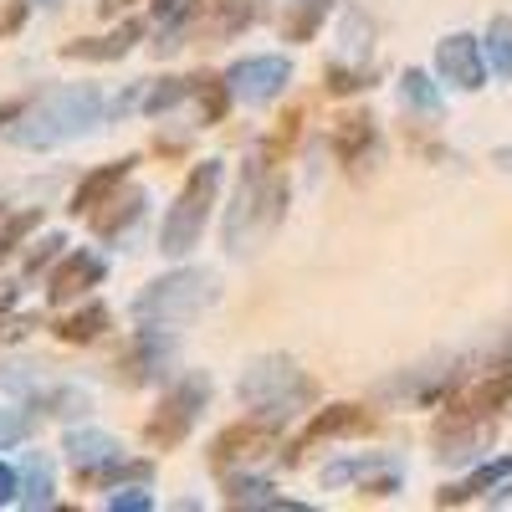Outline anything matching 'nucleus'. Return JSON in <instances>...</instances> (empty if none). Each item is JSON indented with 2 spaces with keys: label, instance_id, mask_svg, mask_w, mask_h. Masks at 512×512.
Returning a JSON list of instances; mask_svg holds the SVG:
<instances>
[{
  "label": "nucleus",
  "instance_id": "nucleus-12",
  "mask_svg": "<svg viewBox=\"0 0 512 512\" xmlns=\"http://www.w3.org/2000/svg\"><path fill=\"white\" fill-rule=\"evenodd\" d=\"M226 82H231V93L236 103H251V108H267L287 93V82H292V62L282 52H267V57H241L226 67Z\"/></svg>",
  "mask_w": 512,
  "mask_h": 512
},
{
  "label": "nucleus",
  "instance_id": "nucleus-25",
  "mask_svg": "<svg viewBox=\"0 0 512 512\" xmlns=\"http://www.w3.org/2000/svg\"><path fill=\"white\" fill-rule=\"evenodd\" d=\"M108 323H113V313H108L103 303H82V308L62 313V318L52 323V333H57V344H93V338L108 333Z\"/></svg>",
  "mask_w": 512,
  "mask_h": 512
},
{
  "label": "nucleus",
  "instance_id": "nucleus-14",
  "mask_svg": "<svg viewBox=\"0 0 512 512\" xmlns=\"http://www.w3.org/2000/svg\"><path fill=\"white\" fill-rule=\"evenodd\" d=\"M108 282V256L93 251V246H72L62 262L47 272V303L52 308H67V303H82L93 287Z\"/></svg>",
  "mask_w": 512,
  "mask_h": 512
},
{
  "label": "nucleus",
  "instance_id": "nucleus-23",
  "mask_svg": "<svg viewBox=\"0 0 512 512\" xmlns=\"http://www.w3.org/2000/svg\"><path fill=\"white\" fill-rule=\"evenodd\" d=\"M21 507L26 512L57 507V477H52V456L47 451H26L21 456Z\"/></svg>",
  "mask_w": 512,
  "mask_h": 512
},
{
  "label": "nucleus",
  "instance_id": "nucleus-18",
  "mask_svg": "<svg viewBox=\"0 0 512 512\" xmlns=\"http://www.w3.org/2000/svg\"><path fill=\"white\" fill-rule=\"evenodd\" d=\"M190 103V77H154V82H134L128 93H118V118L144 113V118H164L169 108Z\"/></svg>",
  "mask_w": 512,
  "mask_h": 512
},
{
  "label": "nucleus",
  "instance_id": "nucleus-39",
  "mask_svg": "<svg viewBox=\"0 0 512 512\" xmlns=\"http://www.w3.org/2000/svg\"><path fill=\"white\" fill-rule=\"evenodd\" d=\"M26 16H31V6H26V0H11V6H6V16H0V36L21 31V26H26Z\"/></svg>",
  "mask_w": 512,
  "mask_h": 512
},
{
  "label": "nucleus",
  "instance_id": "nucleus-20",
  "mask_svg": "<svg viewBox=\"0 0 512 512\" xmlns=\"http://www.w3.org/2000/svg\"><path fill=\"white\" fill-rule=\"evenodd\" d=\"M139 36H144V21L134 16V21L113 26L108 36H93V41H62V57H72V62H118V57H128V52L139 47Z\"/></svg>",
  "mask_w": 512,
  "mask_h": 512
},
{
  "label": "nucleus",
  "instance_id": "nucleus-22",
  "mask_svg": "<svg viewBox=\"0 0 512 512\" xmlns=\"http://www.w3.org/2000/svg\"><path fill=\"white\" fill-rule=\"evenodd\" d=\"M512 477V456H492V461H482L466 482H451L446 492H436V502L441 507H461V502H477V497H492L502 482Z\"/></svg>",
  "mask_w": 512,
  "mask_h": 512
},
{
  "label": "nucleus",
  "instance_id": "nucleus-1",
  "mask_svg": "<svg viewBox=\"0 0 512 512\" xmlns=\"http://www.w3.org/2000/svg\"><path fill=\"white\" fill-rule=\"evenodd\" d=\"M113 118H118V98H108L103 88H93V82H57V88H36L0 108V139L31 154H47L72 139H88L93 128Z\"/></svg>",
  "mask_w": 512,
  "mask_h": 512
},
{
  "label": "nucleus",
  "instance_id": "nucleus-37",
  "mask_svg": "<svg viewBox=\"0 0 512 512\" xmlns=\"http://www.w3.org/2000/svg\"><path fill=\"white\" fill-rule=\"evenodd\" d=\"M36 328V313H6V323H0V344H16V338H26Z\"/></svg>",
  "mask_w": 512,
  "mask_h": 512
},
{
  "label": "nucleus",
  "instance_id": "nucleus-38",
  "mask_svg": "<svg viewBox=\"0 0 512 512\" xmlns=\"http://www.w3.org/2000/svg\"><path fill=\"white\" fill-rule=\"evenodd\" d=\"M11 502H21V472L0 461V507H11Z\"/></svg>",
  "mask_w": 512,
  "mask_h": 512
},
{
  "label": "nucleus",
  "instance_id": "nucleus-29",
  "mask_svg": "<svg viewBox=\"0 0 512 512\" xmlns=\"http://www.w3.org/2000/svg\"><path fill=\"white\" fill-rule=\"evenodd\" d=\"M62 246H72V241H67L62 231H47V236H36V241H31V251H26V262H21V282H36V277L47 272V267H57L62 256H67Z\"/></svg>",
  "mask_w": 512,
  "mask_h": 512
},
{
  "label": "nucleus",
  "instance_id": "nucleus-30",
  "mask_svg": "<svg viewBox=\"0 0 512 512\" xmlns=\"http://www.w3.org/2000/svg\"><path fill=\"white\" fill-rule=\"evenodd\" d=\"M482 47H487V62L502 82H512V16H492L487 36H482Z\"/></svg>",
  "mask_w": 512,
  "mask_h": 512
},
{
  "label": "nucleus",
  "instance_id": "nucleus-28",
  "mask_svg": "<svg viewBox=\"0 0 512 512\" xmlns=\"http://www.w3.org/2000/svg\"><path fill=\"white\" fill-rule=\"evenodd\" d=\"M226 507H282V512H297L303 502L277 497V487L262 482V477H226Z\"/></svg>",
  "mask_w": 512,
  "mask_h": 512
},
{
  "label": "nucleus",
  "instance_id": "nucleus-27",
  "mask_svg": "<svg viewBox=\"0 0 512 512\" xmlns=\"http://www.w3.org/2000/svg\"><path fill=\"white\" fill-rule=\"evenodd\" d=\"M31 410L52 415V420H82V415L93 410V395H88V390H77V384H67V379H52V384H47V395H41Z\"/></svg>",
  "mask_w": 512,
  "mask_h": 512
},
{
  "label": "nucleus",
  "instance_id": "nucleus-21",
  "mask_svg": "<svg viewBox=\"0 0 512 512\" xmlns=\"http://www.w3.org/2000/svg\"><path fill=\"white\" fill-rule=\"evenodd\" d=\"M395 93H400V103H405L415 118H425V123H441V118H446V93H441V77L431 82V72L405 67V72H400V82H395Z\"/></svg>",
  "mask_w": 512,
  "mask_h": 512
},
{
  "label": "nucleus",
  "instance_id": "nucleus-41",
  "mask_svg": "<svg viewBox=\"0 0 512 512\" xmlns=\"http://www.w3.org/2000/svg\"><path fill=\"white\" fill-rule=\"evenodd\" d=\"M180 6H185V0H154V6H149V11H154V21L164 26V21H169V16H175Z\"/></svg>",
  "mask_w": 512,
  "mask_h": 512
},
{
  "label": "nucleus",
  "instance_id": "nucleus-32",
  "mask_svg": "<svg viewBox=\"0 0 512 512\" xmlns=\"http://www.w3.org/2000/svg\"><path fill=\"white\" fill-rule=\"evenodd\" d=\"M323 16H328V0H292V16L282 21V36L287 41H308Z\"/></svg>",
  "mask_w": 512,
  "mask_h": 512
},
{
  "label": "nucleus",
  "instance_id": "nucleus-15",
  "mask_svg": "<svg viewBox=\"0 0 512 512\" xmlns=\"http://www.w3.org/2000/svg\"><path fill=\"white\" fill-rule=\"evenodd\" d=\"M149 190H123V195H108L98 210H93V236L103 246H134L149 226Z\"/></svg>",
  "mask_w": 512,
  "mask_h": 512
},
{
  "label": "nucleus",
  "instance_id": "nucleus-24",
  "mask_svg": "<svg viewBox=\"0 0 512 512\" xmlns=\"http://www.w3.org/2000/svg\"><path fill=\"white\" fill-rule=\"evenodd\" d=\"M62 456L77 466V472H93V466L118 461L123 446H118V436H108V431H72V436L62 441Z\"/></svg>",
  "mask_w": 512,
  "mask_h": 512
},
{
  "label": "nucleus",
  "instance_id": "nucleus-5",
  "mask_svg": "<svg viewBox=\"0 0 512 512\" xmlns=\"http://www.w3.org/2000/svg\"><path fill=\"white\" fill-rule=\"evenodd\" d=\"M221 159H200L195 169H190V180H185V190L175 195V205H169V216H164V226H159V251L164 256H190L195 246H200V236H205V221H210V210H216V195H221Z\"/></svg>",
  "mask_w": 512,
  "mask_h": 512
},
{
  "label": "nucleus",
  "instance_id": "nucleus-33",
  "mask_svg": "<svg viewBox=\"0 0 512 512\" xmlns=\"http://www.w3.org/2000/svg\"><path fill=\"white\" fill-rule=\"evenodd\" d=\"M364 88H374V72L369 67H359V62H333L328 67V93L333 98H344V93H364Z\"/></svg>",
  "mask_w": 512,
  "mask_h": 512
},
{
  "label": "nucleus",
  "instance_id": "nucleus-35",
  "mask_svg": "<svg viewBox=\"0 0 512 512\" xmlns=\"http://www.w3.org/2000/svg\"><path fill=\"white\" fill-rule=\"evenodd\" d=\"M144 487H149V482H134V487H118L113 497H103V507H108V512H149V507H154V497H149Z\"/></svg>",
  "mask_w": 512,
  "mask_h": 512
},
{
  "label": "nucleus",
  "instance_id": "nucleus-19",
  "mask_svg": "<svg viewBox=\"0 0 512 512\" xmlns=\"http://www.w3.org/2000/svg\"><path fill=\"white\" fill-rule=\"evenodd\" d=\"M134 154H123V159H113V164H103V169H93V175H82V185L72 190V200H67V210H72V216H82V221H88L93 216V210L108 200V195H118V185L128 180V175H134Z\"/></svg>",
  "mask_w": 512,
  "mask_h": 512
},
{
  "label": "nucleus",
  "instance_id": "nucleus-17",
  "mask_svg": "<svg viewBox=\"0 0 512 512\" xmlns=\"http://www.w3.org/2000/svg\"><path fill=\"white\" fill-rule=\"evenodd\" d=\"M369 410L364 405H323L308 425H303V436H297V446L287 451V461H297L303 451L323 446V441H338V436H354V431H369Z\"/></svg>",
  "mask_w": 512,
  "mask_h": 512
},
{
  "label": "nucleus",
  "instance_id": "nucleus-26",
  "mask_svg": "<svg viewBox=\"0 0 512 512\" xmlns=\"http://www.w3.org/2000/svg\"><path fill=\"white\" fill-rule=\"evenodd\" d=\"M134 482H154V466L149 461H108V466H93V472H77V487L88 492H118V487H134Z\"/></svg>",
  "mask_w": 512,
  "mask_h": 512
},
{
  "label": "nucleus",
  "instance_id": "nucleus-43",
  "mask_svg": "<svg viewBox=\"0 0 512 512\" xmlns=\"http://www.w3.org/2000/svg\"><path fill=\"white\" fill-rule=\"evenodd\" d=\"M492 159H497V164H502V169H507V175H512V149H497V154H492Z\"/></svg>",
  "mask_w": 512,
  "mask_h": 512
},
{
  "label": "nucleus",
  "instance_id": "nucleus-8",
  "mask_svg": "<svg viewBox=\"0 0 512 512\" xmlns=\"http://www.w3.org/2000/svg\"><path fill=\"white\" fill-rule=\"evenodd\" d=\"M512 400V359H497L492 369L461 379L441 400V420H492Z\"/></svg>",
  "mask_w": 512,
  "mask_h": 512
},
{
  "label": "nucleus",
  "instance_id": "nucleus-34",
  "mask_svg": "<svg viewBox=\"0 0 512 512\" xmlns=\"http://www.w3.org/2000/svg\"><path fill=\"white\" fill-rule=\"evenodd\" d=\"M369 36H374L369 16H364V11H349V16H344V47H349V62H364Z\"/></svg>",
  "mask_w": 512,
  "mask_h": 512
},
{
  "label": "nucleus",
  "instance_id": "nucleus-9",
  "mask_svg": "<svg viewBox=\"0 0 512 512\" xmlns=\"http://www.w3.org/2000/svg\"><path fill=\"white\" fill-rule=\"evenodd\" d=\"M405 482L400 456L390 451H359V456H338L323 466V487H354L359 497H395Z\"/></svg>",
  "mask_w": 512,
  "mask_h": 512
},
{
  "label": "nucleus",
  "instance_id": "nucleus-36",
  "mask_svg": "<svg viewBox=\"0 0 512 512\" xmlns=\"http://www.w3.org/2000/svg\"><path fill=\"white\" fill-rule=\"evenodd\" d=\"M26 436H31V420H26L21 410H0V451L21 446Z\"/></svg>",
  "mask_w": 512,
  "mask_h": 512
},
{
  "label": "nucleus",
  "instance_id": "nucleus-3",
  "mask_svg": "<svg viewBox=\"0 0 512 512\" xmlns=\"http://www.w3.org/2000/svg\"><path fill=\"white\" fill-rule=\"evenodd\" d=\"M221 303V282L216 272H200V267H180V272H164L154 277L134 303H128V313H134L139 323H154V328H175V323H190L200 313H210Z\"/></svg>",
  "mask_w": 512,
  "mask_h": 512
},
{
  "label": "nucleus",
  "instance_id": "nucleus-10",
  "mask_svg": "<svg viewBox=\"0 0 512 512\" xmlns=\"http://www.w3.org/2000/svg\"><path fill=\"white\" fill-rule=\"evenodd\" d=\"M277 436H282V415H246V420H231L226 431L210 441V466L226 472V466H251L262 461L267 451H277Z\"/></svg>",
  "mask_w": 512,
  "mask_h": 512
},
{
  "label": "nucleus",
  "instance_id": "nucleus-2",
  "mask_svg": "<svg viewBox=\"0 0 512 512\" xmlns=\"http://www.w3.org/2000/svg\"><path fill=\"white\" fill-rule=\"evenodd\" d=\"M287 210V175H282V149L262 144L241 159L236 190L226 200V221H221V246L231 256H251L277 226Z\"/></svg>",
  "mask_w": 512,
  "mask_h": 512
},
{
  "label": "nucleus",
  "instance_id": "nucleus-4",
  "mask_svg": "<svg viewBox=\"0 0 512 512\" xmlns=\"http://www.w3.org/2000/svg\"><path fill=\"white\" fill-rule=\"evenodd\" d=\"M236 395L251 405V410H262V415H297V410H308L318 400V379L287 359V354H267V359H251L241 384H236Z\"/></svg>",
  "mask_w": 512,
  "mask_h": 512
},
{
  "label": "nucleus",
  "instance_id": "nucleus-31",
  "mask_svg": "<svg viewBox=\"0 0 512 512\" xmlns=\"http://www.w3.org/2000/svg\"><path fill=\"white\" fill-rule=\"evenodd\" d=\"M41 226V210H11V216H0V267L16 256V246Z\"/></svg>",
  "mask_w": 512,
  "mask_h": 512
},
{
  "label": "nucleus",
  "instance_id": "nucleus-40",
  "mask_svg": "<svg viewBox=\"0 0 512 512\" xmlns=\"http://www.w3.org/2000/svg\"><path fill=\"white\" fill-rule=\"evenodd\" d=\"M21 292H26V282H0V313H11L21 303Z\"/></svg>",
  "mask_w": 512,
  "mask_h": 512
},
{
  "label": "nucleus",
  "instance_id": "nucleus-11",
  "mask_svg": "<svg viewBox=\"0 0 512 512\" xmlns=\"http://www.w3.org/2000/svg\"><path fill=\"white\" fill-rule=\"evenodd\" d=\"M487 72H492V62H487L482 36L451 31V36L436 41V77L446 82V88H456V93H482V88H487Z\"/></svg>",
  "mask_w": 512,
  "mask_h": 512
},
{
  "label": "nucleus",
  "instance_id": "nucleus-16",
  "mask_svg": "<svg viewBox=\"0 0 512 512\" xmlns=\"http://www.w3.org/2000/svg\"><path fill=\"white\" fill-rule=\"evenodd\" d=\"M333 154L344 169H354V175H369V169L379 164L384 154V139H379V123L374 113H349L333 123Z\"/></svg>",
  "mask_w": 512,
  "mask_h": 512
},
{
  "label": "nucleus",
  "instance_id": "nucleus-13",
  "mask_svg": "<svg viewBox=\"0 0 512 512\" xmlns=\"http://www.w3.org/2000/svg\"><path fill=\"white\" fill-rule=\"evenodd\" d=\"M169 369H175V333L139 323V333L128 338V349L118 354V379L123 384H159Z\"/></svg>",
  "mask_w": 512,
  "mask_h": 512
},
{
  "label": "nucleus",
  "instance_id": "nucleus-6",
  "mask_svg": "<svg viewBox=\"0 0 512 512\" xmlns=\"http://www.w3.org/2000/svg\"><path fill=\"white\" fill-rule=\"evenodd\" d=\"M251 21H256L251 0H185V6L159 26L154 52L175 57L180 47H190V41H226V36H241Z\"/></svg>",
  "mask_w": 512,
  "mask_h": 512
},
{
  "label": "nucleus",
  "instance_id": "nucleus-42",
  "mask_svg": "<svg viewBox=\"0 0 512 512\" xmlns=\"http://www.w3.org/2000/svg\"><path fill=\"white\" fill-rule=\"evenodd\" d=\"M128 6V0H98V16H118Z\"/></svg>",
  "mask_w": 512,
  "mask_h": 512
},
{
  "label": "nucleus",
  "instance_id": "nucleus-44",
  "mask_svg": "<svg viewBox=\"0 0 512 512\" xmlns=\"http://www.w3.org/2000/svg\"><path fill=\"white\" fill-rule=\"evenodd\" d=\"M36 6H62V0H36Z\"/></svg>",
  "mask_w": 512,
  "mask_h": 512
},
{
  "label": "nucleus",
  "instance_id": "nucleus-7",
  "mask_svg": "<svg viewBox=\"0 0 512 512\" xmlns=\"http://www.w3.org/2000/svg\"><path fill=\"white\" fill-rule=\"evenodd\" d=\"M210 374L205 369H185L169 390L159 395V405L149 410V420H144V446H154V451H175V446H185V436L200 425V415L210 410Z\"/></svg>",
  "mask_w": 512,
  "mask_h": 512
}]
</instances>
